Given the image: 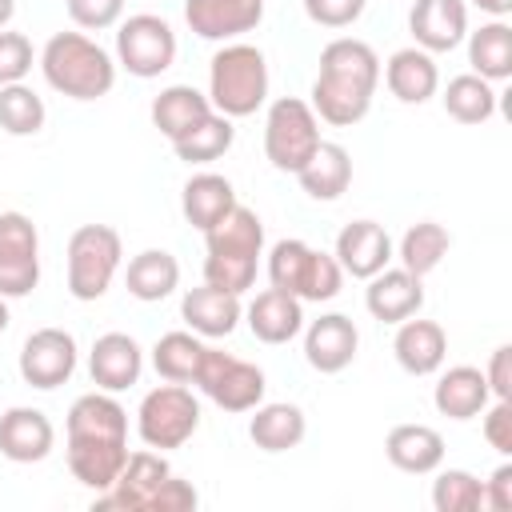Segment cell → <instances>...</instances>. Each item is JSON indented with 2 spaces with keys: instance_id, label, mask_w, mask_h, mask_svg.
<instances>
[{
  "instance_id": "18",
  "label": "cell",
  "mask_w": 512,
  "mask_h": 512,
  "mask_svg": "<svg viewBox=\"0 0 512 512\" xmlns=\"http://www.w3.org/2000/svg\"><path fill=\"white\" fill-rule=\"evenodd\" d=\"M144 372V348L128 332H104L92 340L88 352V376L104 392H124L140 380Z\"/></svg>"
},
{
  "instance_id": "35",
  "label": "cell",
  "mask_w": 512,
  "mask_h": 512,
  "mask_svg": "<svg viewBox=\"0 0 512 512\" xmlns=\"http://www.w3.org/2000/svg\"><path fill=\"white\" fill-rule=\"evenodd\" d=\"M448 248H452V236H448V228L444 224H436V220H420V224H412L404 236H400V248H396V256H400V268H408L412 276H428V272H436L440 268V260L448 256Z\"/></svg>"
},
{
  "instance_id": "49",
  "label": "cell",
  "mask_w": 512,
  "mask_h": 512,
  "mask_svg": "<svg viewBox=\"0 0 512 512\" xmlns=\"http://www.w3.org/2000/svg\"><path fill=\"white\" fill-rule=\"evenodd\" d=\"M8 320H12V316H8V296H0V332L8 328Z\"/></svg>"
},
{
  "instance_id": "17",
  "label": "cell",
  "mask_w": 512,
  "mask_h": 512,
  "mask_svg": "<svg viewBox=\"0 0 512 512\" xmlns=\"http://www.w3.org/2000/svg\"><path fill=\"white\" fill-rule=\"evenodd\" d=\"M356 348H360V332L344 312H324L304 328V360L324 376L344 372L356 360Z\"/></svg>"
},
{
  "instance_id": "2",
  "label": "cell",
  "mask_w": 512,
  "mask_h": 512,
  "mask_svg": "<svg viewBox=\"0 0 512 512\" xmlns=\"http://www.w3.org/2000/svg\"><path fill=\"white\" fill-rule=\"evenodd\" d=\"M380 84V56L356 36H336L320 52V72L312 80V112L332 128H352L368 116Z\"/></svg>"
},
{
  "instance_id": "11",
  "label": "cell",
  "mask_w": 512,
  "mask_h": 512,
  "mask_svg": "<svg viewBox=\"0 0 512 512\" xmlns=\"http://www.w3.org/2000/svg\"><path fill=\"white\" fill-rule=\"evenodd\" d=\"M116 64L136 80H156L176 64V32L156 12H136L116 28Z\"/></svg>"
},
{
  "instance_id": "21",
  "label": "cell",
  "mask_w": 512,
  "mask_h": 512,
  "mask_svg": "<svg viewBox=\"0 0 512 512\" xmlns=\"http://www.w3.org/2000/svg\"><path fill=\"white\" fill-rule=\"evenodd\" d=\"M56 448V428L40 408L16 404L0 416V456L12 464H40Z\"/></svg>"
},
{
  "instance_id": "48",
  "label": "cell",
  "mask_w": 512,
  "mask_h": 512,
  "mask_svg": "<svg viewBox=\"0 0 512 512\" xmlns=\"http://www.w3.org/2000/svg\"><path fill=\"white\" fill-rule=\"evenodd\" d=\"M16 16V0H0V28H8Z\"/></svg>"
},
{
  "instance_id": "42",
  "label": "cell",
  "mask_w": 512,
  "mask_h": 512,
  "mask_svg": "<svg viewBox=\"0 0 512 512\" xmlns=\"http://www.w3.org/2000/svg\"><path fill=\"white\" fill-rule=\"evenodd\" d=\"M368 0H304V16L320 28H348L364 16Z\"/></svg>"
},
{
  "instance_id": "28",
  "label": "cell",
  "mask_w": 512,
  "mask_h": 512,
  "mask_svg": "<svg viewBox=\"0 0 512 512\" xmlns=\"http://www.w3.org/2000/svg\"><path fill=\"white\" fill-rule=\"evenodd\" d=\"M488 400H492L488 380L472 364H452L448 372H440V380L432 388V404L448 420H472V416H480L488 408Z\"/></svg>"
},
{
  "instance_id": "13",
  "label": "cell",
  "mask_w": 512,
  "mask_h": 512,
  "mask_svg": "<svg viewBox=\"0 0 512 512\" xmlns=\"http://www.w3.org/2000/svg\"><path fill=\"white\" fill-rule=\"evenodd\" d=\"M76 372V336L64 328H36L20 344V380L28 388L52 392Z\"/></svg>"
},
{
  "instance_id": "38",
  "label": "cell",
  "mask_w": 512,
  "mask_h": 512,
  "mask_svg": "<svg viewBox=\"0 0 512 512\" xmlns=\"http://www.w3.org/2000/svg\"><path fill=\"white\" fill-rule=\"evenodd\" d=\"M44 120H48V108L24 80L0 88V128L8 136H36Z\"/></svg>"
},
{
  "instance_id": "39",
  "label": "cell",
  "mask_w": 512,
  "mask_h": 512,
  "mask_svg": "<svg viewBox=\"0 0 512 512\" xmlns=\"http://www.w3.org/2000/svg\"><path fill=\"white\" fill-rule=\"evenodd\" d=\"M432 508L436 512H476L484 508V480L468 468H444L432 480Z\"/></svg>"
},
{
  "instance_id": "25",
  "label": "cell",
  "mask_w": 512,
  "mask_h": 512,
  "mask_svg": "<svg viewBox=\"0 0 512 512\" xmlns=\"http://www.w3.org/2000/svg\"><path fill=\"white\" fill-rule=\"evenodd\" d=\"M388 92L400 100V104H424L436 96L440 88V68H436V56L424 52V48H400L388 56V64L380 68Z\"/></svg>"
},
{
  "instance_id": "37",
  "label": "cell",
  "mask_w": 512,
  "mask_h": 512,
  "mask_svg": "<svg viewBox=\"0 0 512 512\" xmlns=\"http://www.w3.org/2000/svg\"><path fill=\"white\" fill-rule=\"evenodd\" d=\"M440 100H444V112L456 124H484V120L496 116V88L484 76H476V72L452 76Z\"/></svg>"
},
{
  "instance_id": "44",
  "label": "cell",
  "mask_w": 512,
  "mask_h": 512,
  "mask_svg": "<svg viewBox=\"0 0 512 512\" xmlns=\"http://www.w3.org/2000/svg\"><path fill=\"white\" fill-rule=\"evenodd\" d=\"M196 504H200L196 488L172 472V476L160 484V492H156V500H152V512H188V508H196Z\"/></svg>"
},
{
  "instance_id": "30",
  "label": "cell",
  "mask_w": 512,
  "mask_h": 512,
  "mask_svg": "<svg viewBox=\"0 0 512 512\" xmlns=\"http://www.w3.org/2000/svg\"><path fill=\"white\" fill-rule=\"evenodd\" d=\"M308 432V416L300 404L276 400V404H256L252 420H248V436L260 452H288L304 440Z\"/></svg>"
},
{
  "instance_id": "16",
  "label": "cell",
  "mask_w": 512,
  "mask_h": 512,
  "mask_svg": "<svg viewBox=\"0 0 512 512\" xmlns=\"http://www.w3.org/2000/svg\"><path fill=\"white\" fill-rule=\"evenodd\" d=\"M184 20L200 40L228 44L264 20V0H184Z\"/></svg>"
},
{
  "instance_id": "9",
  "label": "cell",
  "mask_w": 512,
  "mask_h": 512,
  "mask_svg": "<svg viewBox=\"0 0 512 512\" xmlns=\"http://www.w3.org/2000/svg\"><path fill=\"white\" fill-rule=\"evenodd\" d=\"M320 144V120L312 112L308 100L300 96H280L272 100L268 116H264V156L276 172H300L304 160L316 152Z\"/></svg>"
},
{
  "instance_id": "46",
  "label": "cell",
  "mask_w": 512,
  "mask_h": 512,
  "mask_svg": "<svg viewBox=\"0 0 512 512\" xmlns=\"http://www.w3.org/2000/svg\"><path fill=\"white\" fill-rule=\"evenodd\" d=\"M484 508H492V512H508L512 508V464H500L484 480Z\"/></svg>"
},
{
  "instance_id": "36",
  "label": "cell",
  "mask_w": 512,
  "mask_h": 512,
  "mask_svg": "<svg viewBox=\"0 0 512 512\" xmlns=\"http://www.w3.org/2000/svg\"><path fill=\"white\" fill-rule=\"evenodd\" d=\"M204 348H208V344H204V336H196V332H164V336L152 344V368H156L160 380L192 384Z\"/></svg>"
},
{
  "instance_id": "1",
  "label": "cell",
  "mask_w": 512,
  "mask_h": 512,
  "mask_svg": "<svg viewBox=\"0 0 512 512\" xmlns=\"http://www.w3.org/2000/svg\"><path fill=\"white\" fill-rule=\"evenodd\" d=\"M68 472L92 488L108 492L128 460V412L116 392H84L68 408Z\"/></svg>"
},
{
  "instance_id": "6",
  "label": "cell",
  "mask_w": 512,
  "mask_h": 512,
  "mask_svg": "<svg viewBox=\"0 0 512 512\" xmlns=\"http://www.w3.org/2000/svg\"><path fill=\"white\" fill-rule=\"evenodd\" d=\"M268 280L280 292H292L304 304H324L336 300L344 288V268L336 264V256L316 252L312 244L284 236L268 248Z\"/></svg>"
},
{
  "instance_id": "43",
  "label": "cell",
  "mask_w": 512,
  "mask_h": 512,
  "mask_svg": "<svg viewBox=\"0 0 512 512\" xmlns=\"http://www.w3.org/2000/svg\"><path fill=\"white\" fill-rule=\"evenodd\" d=\"M480 416H484V440H488V448H496L500 456H512V400H496Z\"/></svg>"
},
{
  "instance_id": "40",
  "label": "cell",
  "mask_w": 512,
  "mask_h": 512,
  "mask_svg": "<svg viewBox=\"0 0 512 512\" xmlns=\"http://www.w3.org/2000/svg\"><path fill=\"white\" fill-rule=\"evenodd\" d=\"M32 40L24 32H12V28H0V88L4 84H20L28 72H32Z\"/></svg>"
},
{
  "instance_id": "20",
  "label": "cell",
  "mask_w": 512,
  "mask_h": 512,
  "mask_svg": "<svg viewBox=\"0 0 512 512\" xmlns=\"http://www.w3.org/2000/svg\"><path fill=\"white\" fill-rule=\"evenodd\" d=\"M364 308L380 324H400L424 308V280L408 268H380L376 276H368Z\"/></svg>"
},
{
  "instance_id": "14",
  "label": "cell",
  "mask_w": 512,
  "mask_h": 512,
  "mask_svg": "<svg viewBox=\"0 0 512 512\" xmlns=\"http://www.w3.org/2000/svg\"><path fill=\"white\" fill-rule=\"evenodd\" d=\"M172 476V464L164 460V452L156 448H140L128 452L116 484L108 492H96L92 508H120V512H152V500L160 492V484Z\"/></svg>"
},
{
  "instance_id": "29",
  "label": "cell",
  "mask_w": 512,
  "mask_h": 512,
  "mask_svg": "<svg viewBox=\"0 0 512 512\" xmlns=\"http://www.w3.org/2000/svg\"><path fill=\"white\" fill-rule=\"evenodd\" d=\"M296 180H300V188L312 200H324V204L340 200L348 192V184H352V156H348V148L336 144V140H320L316 152L296 172Z\"/></svg>"
},
{
  "instance_id": "8",
  "label": "cell",
  "mask_w": 512,
  "mask_h": 512,
  "mask_svg": "<svg viewBox=\"0 0 512 512\" xmlns=\"http://www.w3.org/2000/svg\"><path fill=\"white\" fill-rule=\"evenodd\" d=\"M200 428V400L192 396L188 384H156L152 392H144L140 408H136V432L144 440V448L168 452L192 440V432Z\"/></svg>"
},
{
  "instance_id": "5",
  "label": "cell",
  "mask_w": 512,
  "mask_h": 512,
  "mask_svg": "<svg viewBox=\"0 0 512 512\" xmlns=\"http://www.w3.org/2000/svg\"><path fill=\"white\" fill-rule=\"evenodd\" d=\"M208 104L228 116H252L264 100H268V60L256 44L244 40H228L216 48L212 64H208Z\"/></svg>"
},
{
  "instance_id": "34",
  "label": "cell",
  "mask_w": 512,
  "mask_h": 512,
  "mask_svg": "<svg viewBox=\"0 0 512 512\" xmlns=\"http://www.w3.org/2000/svg\"><path fill=\"white\" fill-rule=\"evenodd\" d=\"M232 140H236L232 120L212 108V112H208L204 120H196L184 136L172 140V152H176V160H184V164H212V160H220V156L232 148Z\"/></svg>"
},
{
  "instance_id": "19",
  "label": "cell",
  "mask_w": 512,
  "mask_h": 512,
  "mask_svg": "<svg viewBox=\"0 0 512 512\" xmlns=\"http://www.w3.org/2000/svg\"><path fill=\"white\" fill-rule=\"evenodd\" d=\"M332 256L344 268V276L368 280V276H376L380 268L392 264V236L376 220H352V224L340 228Z\"/></svg>"
},
{
  "instance_id": "27",
  "label": "cell",
  "mask_w": 512,
  "mask_h": 512,
  "mask_svg": "<svg viewBox=\"0 0 512 512\" xmlns=\"http://www.w3.org/2000/svg\"><path fill=\"white\" fill-rule=\"evenodd\" d=\"M236 204H240L236 200V188L220 172H196L180 188V212H184V220L196 232H208L212 224H220Z\"/></svg>"
},
{
  "instance_id": "4",
  "label": "cell",
  "mask_w": 512,
  "mask_h": 512,
  "mask_svg": "<svg viewBox=\"0 0 512 512\" xmlns=\"http://www.w3.org/2000/svg\"><path fill=\"white\" fill-rule=\"evenodd\" d=\"M40 72L68 100H100L116 84V60L84 32H56L40 48Z\"/></svg>"
},
{
  "instance_id": "24",
  "label": "cell",
  "mask_w": 512,
  "mask_h": 512,
  "mask_svg": "<svg viewBox=\"0 0 512 512\" xmlns=\"http://www.w3.org/2000/svg\"><path fill=\"white\" fill-rule=\"evenodd\" d=\"M392 356L408 376H432L444 368L448 356V332L436 320H400L392 336Z\"/></svg>"
},
{
  "instance_id": "3",
  "label": "cell",
  "mask_w": 512,
  "mask_h": 512,
  "mask_svg": "<svg viewBox=\"0 0 512 512\" xmlns=\"http://www.w3.org/2000/svg\"><path fill=\"white\" fill-rule=\"evenodd\" d=\"M204 284L244 296L256 284V268L264 256V224L248 204H236L220 224L204 232Z\"/></svg>"
},
{
  "instance_id": "47",
  "label": "cell",
  "mask_w": 512,
  "mask_h": 512,
  "mask_svg": "<svg viewBox=\"0 0 512 512\" xmlns=\"http://www.w3.org/2000/svg\"><path fill=\"white\" fill-rule=\"evenodd\" d=\"M480 12H488V16H496V20H504L508 12H512V0H472Z\"/></svg>"
},
{
  "instance_id": "41",
  "label": "cell",
  "mask_w": 512,
  "mask_h": 512,
  "mask_svg": "<svg viewBox=\"0 0 512 512\" xmlns=\"http://www.w3.org/2000/svg\"><path fill=\"white\" fill-rule=\"evenodd\" d=\"M64 8L72 16V24L84 32H104V28L120 24V16H124V0H64Z\"/></svg>"
},
{
  "instance_id": "31",
  "label": "cell",
  "mask_w": 512,
  "mask_h": 512,
  "mask_svg": "<svg viewBox=\"0 0 512 512\" xmlns=\"http://www.w3.org/2000/svg\"><path fill=\"white\" fill-rule=\"evenodd\" d=\"M124 284H128V296H136L144 304H156V300H164L180 288V260L168 248H144L128 260Z\"/></svg>"
},
{
  "instance_id": "7",
  "label": "cell",
  "mask_w": 512,
  "mask_h": 512,
  "mask_svg": "<svg viewBox=\"0 0 512 512\" xmlns=\"http://www.w3.org/2000/svg\"><path fill=\"white\" fill-rule=\"evenodd\" d=\"M120 232L108 224H80L68 236V292L76 300H100L120 272Z\"/></svg>"
},
{
  "instance_id": "23",
  "label": "cell",
  "mask_w": 512,
  "mask_h": 512,
  "mask_svg": "<svg viewBox=\"0 0 512 512\" xmlns=\"http://www.w3.org/2000/svg\"><path fill=\"white\" fill-rule=\"evenodd\" d=\"M244 320L260 344H288L304 332V300H296L292 292H280V288H264L244 308Z\"/></svg>"
},
{
  "instance_id": "32",
  "label": "cell",
  "mask_w": 512,
  "mask_h": 512,
  "mask_svg": "<svg viewBox=\"0 0 512 512\" xmlns=\"http://www.w3.org/2000/svg\"><path fill=\"white\" fill-rule=\"evenodd\" d=\"M208 112H212L208 96H204L200 88H192V84H168V88H160V96H156L152 108H148L152 128H156L160 136H168V140L184 136V132H188L196 120H204Z\"/></svg>"
},
{
  "instance_id": "33",
  "label": "cell",
  "mask_w": 512,
  "mask_h": 512,
  "mask_svg": "<svg viewBox=\"0 0 512 512\" xmlns=\"http://www.w3.org/2000/svg\"><path fill=\"white\" fill-rule=\"evenodd\" d=\"M464 40H468V64L476 76H484L488 84L512 76V28L504 20H488Z\"/></svg>"
},
{
  "instance_id": "12",
  "label": "cell",
  "mask_w": 512,
  "mask_h": 512,
  "mask_svg": "<svg viewBox=\"0 0 512 512\" xmlns=\"http://www.w3.org/2000/svg\"><path fill=\"white\" fill-rule=\"evenodd\" d=\"M40 284V232L24 212H0V296L20 300Z\"/></svg>"
},
{
  "instance_id": "10",
  "label": "cell",
  "mask_w": 512,
  "mask_h": 512,
  "mask_svg": "<svg viewBox=\"0 0 512 512\" xmlns=\"http://www.w3.org/2000/svg\"><path fill=\"white\" fill-rule=\"evenodd\" d=\"M192 384L224 412H252L256 404H264V392H268V380L256 364H248L224 348H212V344L204 348Z\"/></svg>"
},
{
  "instance_id": "15",
  "label": "cell",
  "mask_w": 512,
  "mask_h": 512,
  "mask_svg": "<svg viewBox=\"0 0 512 512\" xmlns=\"http://www.w3.org/2000/svg\"><path fill=\"white\" fill-rule=\"evenodd\" d=\"M408 32L432 56L452 52L468 36V0H412Z\"/></svg>"
},
{
  "instance_id": "26",
  "label": "cell",
  "mask_w": 512,
  "mask_h": 512,
  "mask_svg": "<svg viewBox=\"0 0 512 512\" xmlns=\"http://www.w3.org/2000/svg\"><path fill=\"white\" fill-rule=\"evenodd\" d=\"M384 456L408 476H428L444 464V436L432 424H396L384 436Z\"/></svg>"
},
{
  "instance_id": "45",
  "label": "cell",
  "mask_w": 512,
  "mask_h": 512,
  "mask_svg": "<svg viewBox=\"0 0 512 512\" xmlns=\"http://www.w3.org/2000/svg\"><path fill=\"white\" fill-rule=\"evenodd\" d=\"M484 380H488V392H492L496 400H512V348H508V344H500V348L488 356Z\"/></svg>"
},
{
  "instance_id": "22",
  "label": "cell",
  "mask_w": 512,
  "mask_h": 512,
  "mask_svg": "<svg viewBox=\"0 0 512 512\" xmlns=\"http://www.w3.org/2000/svg\"><path fill=\"white\" fill-rule=\"evenodd\" d=\"M240 316H244L240 296L236 292H224L216 284H200V288H188L180 296V320L188 324V332H196L204 340L232 336L236 324H240Z\"/></svg>"
}]
</instances>
